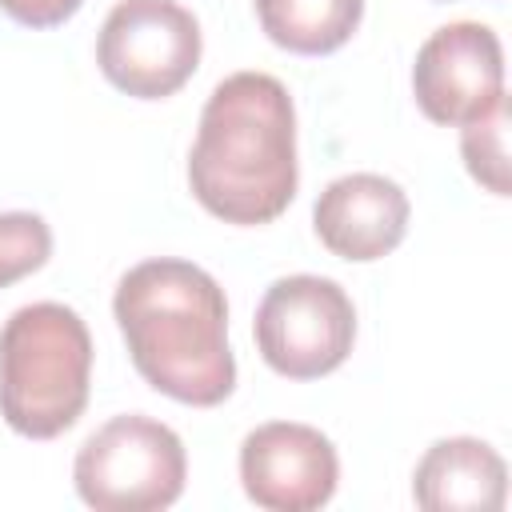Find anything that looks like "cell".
Wrapping results in <instances>:
<instances>
[{
  "instance_id": "2",
  "label": "cell",
  "mask_w": 512,
  "mask_h": 512,
  "mask_svg": "<svg viewBox=\"0 0 512 512\" xmlns=\"http://www.w3.org/2000/svg\"><path fill=\"white\" fill-rule=\"evenodd\" d=\"M188 184L224 224H268L292 204L296 108L276 76L232 72L212 88L188 152Z\"/></svg>"
},
{
  "instance_id": "13",
  "label": "cell",
  "mask_w": 512,
  "mask_h": 512,
  "mask_svg": "<svg viewBox=\"0 0 512 512\" xmlns=\"http://www.w3.org/2000/svg\"><path fill=\"white\" fill-rule=\"evenodd\" d=\"M52 256V232L36 212H0V288L44 268Z\"/></svg>"
},
{
  "instance_id": "6",
  "label": "cell",
  "mask_w": 512,
  "mask_h": 512,
  "mask_svg": "<svg viewBox=\"0 0 512 512\" xmlns=\"http://www.w3.org/2000/svg\"><path fill=\"white\" fill-rule=\"evenodd\" d=\"M104 80L136 100L180 92L200 64V24L176 0H120L96 36Z\"/></svg>"
},
{
  "instance_id": "5",
  "label": "cell",
  "mask_w": 512,
  "mask_h": 512,
  "mask_svg": "<svg viewBox=\"0 0 512 512\" xmlns=\"http://www.w3.org/2000/svg\"><path fill=\"white\" fill-rule=\"evenodd\" d=\"M264 364L288 380L336 372L356 340V308L328 276H280L252 320Z\"/></svg>"
},
{
  "instance_id": "12",
  "label": "cell",
  "mask_w": 512,
  "mask_h": 512,
  "mask_svg": "<svg viewBox=\"0 0 512 512\" xmlns=\"http://www.w3.org/2000/svg\"><path fill=\"white\" fill-rule=\"evenodd\" d=\"M460 152L472 180H480L496 196H508V100L504 96L480 116L460 124Z\"/></svg>"
},
{
  "instance_id": "3",
  "label": "cell",
  "mask_w": 512,
  "mask_h": 512,
  "mask_svg": "<svg viewBox=\"0 0 512 512\" xmlns=\"http://www.w3.org/2000/svg\"><path fill=\"white\" fill-rule=\"evenodd\" d=\"M92 384V336L76 308L36 300L0 328V416L28 440L68 432Z\"/></svg>"
},
{
  "instance_id": "4",
  "label": "cell",
  "mask_w": 512,
  "mask_h": 512,
  "mask_svg": "<svg viewBox=\"0 0 512 512\" xmlns=\"http://www.w3.org/2000/svg\"><path fill=\"white\" fill-rule=\"evenodd\" d=\"M188 456L180 436L140 412L96 428L72 464L76 492L96 512H160L180 500Z\"/></svg>"
},
{
  "instance_id": "8",
  "label": "cell",
  "mask_w": 512,
  "mask_h": 512,
  "mask_svg": "<svg viewBox=\"0 0 512 512\" xmlns=\"http://www.w3.org/2000/svg\"><path fill=\"white\" fill-rule=\"evenodd\" d=\"M340 460L332 440L296 420H268L240 444V484L256 508L316 512L332 500Z\"/></svg>"
},
{
  "instance_id": "11",
  "label": "cell",
  "mask_w": 512,
  "mask_h": 512,
  "mask_svg": "<svg viewBox=\"0 0 512 512\" xmlns=\"http://www.w3.org/2000/svg\"><path fill=\"white\" fill-rule=\"evenodd\" d=\"M256 16L272 44L300 56H324L352 40L364 0H256Z\"/></svg>"
},
{
  "instance_id": "9",
  "label": "cell",
  "mask_w": 512,
  "mask_h": 512,
  "mask_svg": "<svg viewBox=\"0 0 512 512\" xmlns=\"http://www.w3.org/2000/svg\"><path fill=\"white\" fill-rule=\"evenodd\" d=\"M312 224L332 256L356 264L380 260L408 232V196L380 172H348L320 192Z\"/></svg>"
},
{
  "instance_id": "14",
  "label": "cell",
  "mask_w": 512,
  "mask_h": 512,
  "mask_svg": "<svg viewBox=\"0 0 512 512\" xmlns=\"http://www.w3.org/2000/svg\"><path fill=\"white\" fill-rule=\"evenodd\" d=\"M84 0H0V8L24 28H56L80 12Z\"/></svg>"
},
{
  "instance_id": "7",
  "label": "cell",
  "mask_w": 512,
  "mask_h": 512,
  "mask_svg": "<svg viewBox=\"0 0 512 512\" xmlns=\"http://www.w3.org/2000/svg\"><path fill=\"white\" fill-rule=\"evenodd\" d=\"M412 92L428 120L464 124L504 96V48L488 24L456 20L436 28L412 64Z\"/></svg>"
},
{
  "instance_id": "10",
  "label": "cell",
  "mask_w": 512,
  "mask_h": 512,
  "mask_svg": "<svg viewBox=\"0 0 512 512\" xmlns=\"http://www.w3.org/2000/svg\"><path fill=\"white\" fill-rule=\"evenodd\" d=\"M412 496L428 512H500L508 500V468L492 444L448 436L416 464Z\"/></svg>"
},
{
  "instance_id": "1",
  "label": "cell",
  "mask_w": 512,
  "mask_h": 512,
  "mask_svg": "<svg viewBox=\"0 0 512 512\" xmlns=\"http://www.w3.org/2000/svg\"><path fill=\"white\" fill-rule=\"evenodd\" d=\"M136 372L164 396L212 408L236 388L228 348L224 288L192 260H144L128 268L112 296Z\"/></svg>"
}]
</instances>
